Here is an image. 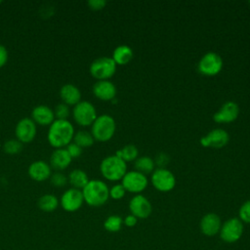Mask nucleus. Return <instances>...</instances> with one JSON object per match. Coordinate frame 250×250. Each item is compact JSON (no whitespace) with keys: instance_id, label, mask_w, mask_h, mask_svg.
I'll use <instances>...</instances> for the list:
<instances>
[{"instance_id":"nucleus-4","label":"nucleus","mask_w":250,"mask_h":250,"mask_svg":"<svg viewBox=\"0 0 250 250\" xmlns=\"http://www.w3.org/2000/svg\"><path fill=\"white\" fill-rule=\"evenodd\" d=\"M115 129L116 124L113 117L109 114H102L97 116L91 125V134L95 141L107 142L113 137Z\"/></svg>"},{"instance_id":"nucleus-25","label":"nucleus","mask_w":250,"mask_h":250,"mask_svg":"<svg viewBox=\"0 0 250 250\" xmlns=\"http://www.w3.org/2000/svg\"><path fill=\"white\" fill-rule=\"evenodd\" d=\"M154 160H152V158H150L149 156H141L136 159L134 167L136 171L146 175L154 170Z\"/></svg>"},{"instance_id":"nucleus-3","label":"nucleus","mask_w":250,"mask_h":250,"mask_svg":"<svg viewBox=\"0 0 250 250\" xmlns=\"http://www.w3.org/2000/svg\"><path fill=\"white\" fill-rule=\"evenodd\" d=\"M100 171L103 177L111 182L122 180L127 173V164L118 156L108 155L104 157L100 164Z\"/></svg>"},{"instance_id":"nucleus-20","label":"nucleus","mask_w":250,"mask_h":250,"mask_svg":"<svg viewBox=\"0 0 250 250\" xmlns=\"http://www.w3.org/2000/svg\"><path fill=\"white\" fill-rule=\"evenodd\" d=\"M60 97L62 103L74 106L81 101V92L76 85L65 83L60 89Z\"/></svg>"},{"instance_id":"nucleus-21","label":"nucleus","mask_w":250,"mask_h":250,"mask_svg":"<svg viewBox=\"0 0 250 250\" xmlns=\"http://www.w3.org/2000/svg\"><path fill=\"white\" fill-rule=\"evenodd\" d=\"M72 158L70 157L69 153L65 149V147L62 148H55L50 156V166L58 171L63 170L67 168L71 162Z\"/></svg>"},{"instance_id":"nucleus-12","label":"nucleus","mask_w":250,"mask_h":250,"mask_svg":"<svg viewBox=\"0 0 250 250\" xmlns=\"http://www.w3.org/2000/svg\"><path fill=\"white\" fill-rule=\"evenodd\" d=\"M36 131V124L31 117H23L20 119L16 125V139H18L21 144L30 143L35 138Z\"/></svg>"},{"instance_id":"nucleus-37","label":"nucleus","mask_w":250,"mask_h":250,"mask_svg":"<svg viewBox=\"0 0 250 250\" xmlns=\"http://www.w3.org/2000/svg\"><path fill=\"white\" fill-rule=\"evenodd\" d=\"M169 162V157L167 154L165 153H159L156 156V159L154 161V163H156L158 166H160V168H164L163 166H165L167 163Z\"/></svg>"},{"instance_id":"nucleus-27","label":"nucleus","mask_w":250,"mask_h":250,"mask_svg":"<svg viewBox=\"0 0 250 250\" xmlns=\"http://www.w3.org/2000/svg\"><path fill=\"white\" fill-rule=\"evenodd\" d=\"M138 154H139L138 148L134 145H127V146H123L122 148L118 149L115 153L116 156H118L119 158H121L125 162L136 160L138 158L137 157Z\"/></svg>"},{"instance_id":"nucleus-18","label":"nucleus","mask_w":250,"mask_h":250,"mask_svg":"<svg viewBox=\"0 0 250 250\" xmlns=\"http://www.w3.org/2000/svg\"><path fill=\"white\" fill-rule=\"evenodd\" d=\"M93 94L102 101H111L116 96V87L109 80H99L93 85Z\"/></svg>"},{"instance_id":"nucleus-35","label":"nucleus","mask_w":250,"mask_h":250,"mask_svg":"<svg viewBox=\"0 0 250 250\" xmlns=\"http://www.w3.org/2000/svg\"><path fill=\"white\" fill-rule=\"evenodd\" d=\"M88 6L90 9L94 10V11H99L104 8V6L106 5V1L104 0H89L87 2Z\"/></svg>"},{"instance_id":"nucleus-11","label":"nucleus","mask_w":250,"mask_h":250,"mask_svg":"<svg viewBox=\"0 0 250 250\" xmlns=\"http://www.w3.org/2000/svg\"><path fill=\"white\" fill-rule=\"evenodd\" d=\"M84 203L82 190L74 188H67L60 198V205L66 212H75Z\"/></svg>"},{"instance_id":"nucleus-10","label":"nucleus","mask_w":250,"mask_h":250,"mask_svg":"<svg viewBox=\"0 0 250 250\" xmlns=\"http://www.w3.org/2000/svg\"><path fill=\"white\" fill-rule=\"evenodd\" d=\"M121 185L126 191L140 194L147 187V178L146 175L134 170L127 172L122 178Z\"/></svg>"},{"instance_id":"nucleus-23","label":"nucleus","mask_w":250,"mask_h":250,"mask_svg":"<svg viewBox=\"0 0 250 250\" xmlns=\"http://www.w3.org/2000/svg\"><path fill=\"white\" fill-rule=\"evenodd\" d=\"M67 180L72 186V188H78V189H82L90 181L88 178V175L82 169H73L69 173Z\"/></svg>"},{"instance_id":"nucleus-15","label":"nucleus","mask_w":250,"mask_h":250,"mask_svg":"<svg viewBox=\"0 0 250 250\" xmlns=\"http://www.w3.org/2000/svg\"><path fill=\"white\" fill-rule=\"evenodd\" d=\"M222 226V221L219 215L216 213L205 214L199 223V229L202 234L208 237L215 236L219 234Z\"/></svg>"},{"instance_id":"nucleus-29","label":"nucleus","mask_w":250,"mask_h":250,"mask_svg":"<svg viewBox=\"0 0 250 250\" xmlns=\"http://www.w3.org/2000/svg\"><path fill=\"white\" fill-rule=\"evenodd\" d=\"M22 148V144L18 139H10L3 145V149L8 154H16Z\"/></svg>"},{"instance_id":"nucleus-13","label":"nucleus","mask_w":250,"mask_h":250,"mask_svg":"<svg viewBox=\"0 0 250 250\" xmlns=\"http://www.w3.org/2000/svg\"><path fill=\"white\" fill-rule=\"evenodd\" d=\"M129 210L133 216L139 219H146L152 212L150 201L142 194H136L129 202Z\"/></svg>"},{"instance_id":"nucleus-2","label":"nucleus","mask_w":250,"mask_h":250,"mask_svg":"<svg viewBox=\"0 0 250 250\" xmlns=\"http://www.w3.org/2000/svg\"><path fill=\"white\" fill-rule=\"evenodd\" d=\"M81 190L84 202L92 207L103 206L109 198V188L101 180H90Z\"/></svg>"},{"instance_id":"nucleus-40","label":"nucleus","mask_w":250,"mask_h":250,"mask_svg":"<svg viewBox=\"0 0 250 250\" xmlns=\"http://www.w3.org/2000/svg\"><path fill=\"white\" fill-rule=\"evenodd\" d=\"M59 250H62V249H59Z\"/></svg>"},{"instance_id":"nucleus-5","label":"nucleus","mask_w":250,"mask_h":250,"mask_svg":"<svg viewBox=\"0 0 250 250\" xmlns=\"http://www.w3.org/2000/svg\"><path fill=\"white\" fill-rule=\"evenodd\" d=\"M116 63L109 57H100L94 60L89 67L91 75L99 80H108L116 71Z\"/></svg>"},{"instance_id":"nucleus-36","label":"nucleus","mask_w":250,"mask_h":250,"mask_svg":"<svg viewBox=\"0 0 250 250\" xmlns=\"http://www.w3.org/2000/svg\"><path fill=\"white\" fill-rule=\"evenodd\" d=\"M8 58H9V53L7 48L3 44H0V67L6 64Z\"/></svg>"},{"instance_id":"nucleus-17","label":"nucleus","mask_w":250,"mask_h":250,"mask_svg":"<svg viewBox=\"0 0 250 250\" xmlns=\"http://www.w3.org/2000/svg\"><path fill=\"white\" fill-rule=\"evenodd\" d=\"M29 177L36 182H44L50 179L52 175V168L49 163L44 160L33 161L27 169Z\"/></svg>"},{"instance_id":"nucleus-14","label":"nucleus","mask_w":250,"mask_h":250,"mask_svg":"<svg viewBox=\"0 0 250 250\" xmlns=\"http://www.w3.org/2000/svg\"><path fill=\"white\" fill-rule=\"evenodd\" d=\"M229 140V136L228 132L224 129L217 128L210 131L207 135L200 139L201 146L205 147H214L221 148L224 147Z\"/></svg>"},{"instance_id":"nucleus-39","label":"nucleus","mask_w":250,"mask_h":250,"mask_svg":"<svg viewBox=\"0 0 250 250\" xmlns=\"http://www.w3.org/2000/svg\"><path fill=\"white\" fill-rule=\"evenodd\" d=\"M1 2H2V1H1V0H0V4H1Z\"/></svg>"},{"instance_id":"nucleus-8","label":"nucleus","mask_w":250,"mask_h":250,"mask_svg":"<svg viewBox=\"0 0 250 250\" xmlns=\"http://www.w3.org/2000/svg\"><path fill=\"white\" fill-rule=\"evenodd\" d=\"M151 184L158 191L168 192L175 188L176 178L170 170L166 168H158L152 172Z\"/></svg>"},{"instance_id":"nucleus-28","label":"nucleus","mask_w":250,"mask_h":250,"mask_svg":"<svg viewBox=\"0 0 250 250\" xmlns=\"http://www.w3.org/2000/svg\"><path fill=\"white\" fill-rule=\"evenodd\" d=\"M123 226V219L118 215H110L104 222V228L108 232H117Z\"/></svg>"},{"instance_id":"nucleus-7","label":"nucleus","mask_w":250,"mask_h":250,"mask_svg":"<svg viewBox=\"0 0 250 250\" xmlns=\"http://www.w3.org/2000/svg\"><path fill=\"white\" fill-rule=\"evenodd\" d=\"M72 116L80 126H90L97 118V110L89 101H80L72 108Z\"/></svg>"},{"instance_id":"nucleus-24","label":"nucleus","mask_w":250,"mask_h":250,"mask_svg":"<svg viewBox=\"0 0 250 250\" xmlns=\"http://www.w3.org/2000/svg\"><path fill=\"white\" fill-rule=\"evenodd\" d=\"M37 205L43 212H53L60 205V200L52 193H45L38 198Z\"/></svg>"},{"instance_id":"nucleus-41","label":"nucleus","mask_w":250,"mask_h":250,"mask_svg":"<svg viewBox=\"0 0 250 250\" xmlns=\"http://www.w3.org/2000/svg\"><path fill=\"white\" fill-rule=\"evenodd\" d=\"M249 4H250V1H249Z\"/></svg>"},{"instance_id":"nucleus-19","label":"nucleus","mask_w":250,"mask_h":250,"mask_svg":"<svg viewBox=\"0 0 250 250\" xmlns=\"http://www.w3.org/2000/svg\"><path fill=\"white\" fill-rule=\"evenodd\" d=\"M31 119L35 122V124H39L41 126H50L56 117L53 108L46 104H38L34 106L31 111Z\"/></svg>"},{"instance_id":"nucleus-16","label":"nucleus","mask_w":250,"mask_h":250,"mask_svg":"<svg viewBox=\"0 0 250 250\" xmlns=\"http://www.w3.org/2000/svg\"><path fill=\"white\" fill-rule=\"evenodd\" d=\"M239 114V106L236 103L229 101L226 102L220 109L213 115V119L217 123H230L233 122Z\"/></svg>"},{"instance_id":"nucleus-1","label":"nucleus","mask_w":250,"mask_h":250,"mask_svg":"<svg viewBox=\"0 0 250 250\" xmlns=\"http://www.w3.org/2000/svg\"><path fill=\"white\" fill-rule=\"evenodd\" d=\"M74 127L68 119H55L49 126L47 139L55 148L65 147L73 140Z\"/></svg>"},{"instance_id":"nucleus-32","label":"nucleus","mask_w":250,"mask_h":250,"mask_svg":"<svg viewBox=\"0 0 250 250\" xmlns=\"http://www.w3.org/2000/svg\"><path fill=\"white\" fill-rule=\"evenodd\" d=\"M50 182L53 186H55L57 188H62L66 185L68 180L64 174H62L61 172H55V173H52V175L50 177Z\"/></svg>"},{"instance_id":"nucleus-6","label":"nucleus","mask_w":250,"mask_h":250,"mask_svg":"<svg viewBox=\"0 0 250 250\" xmlns=\"http://www.w3.org/2000/svg\"><path fill=\"white\" fill-rule=\"evenodd\" d=\"M243 231L244 224L237 217H233L222 223L219 236L226 243H235L241 238Z\"/></svg>"},{"instance_id":"nucleus-9","label":"nucleus","mask_w":250,"mask_h":250,"mask_svg":"<svg viewBox=\"0 0 250 250\" xmlns=\"http://www.w3.org/2000/svg\"><path fill=\"white\" fill-rule=\"evenodd\" d=\"M223 60L215 52L206 53L198 62V71L206 76H214L221 72Z\"/></svg>"},{"instance_id":"nucleus-38","label":"nucleus","mask_w":250,"mask_h":250,"mask_svg":"<svg viewBox=\"0 0 250 250\" xmlns=\"http://www.w3.org/2000/svg\"><path fill=\"white\" fill-rule=\"evenodd\" d=\"M137 223H138V219H137L135 216H133L132 214L127 215V216L123 219V225H125V226L128 227V228H133V227H135V226L137 225Z\"/></svg>"},{"instance_id":"nucleus-31","label":"nucleus","mask_w":250,"mask_h":250,"mask_svg":"<svg viewBox=\"0 0 250 250\" xmlns=\"http://www.w3.org/2000/svg\"><path fill=\"white\" fill-rule=\"evenodd\" d=\"M54 113H55V117L56 119H67V117L69 116L70 113V109H69V105H67L64 103H59L54 109Z\"/></svg>"},{"instance_id":"nucleus-34","label":"nucleus","mask_w":250,"mask_h":250,"mask_svg":"<svg viewBox=\"0 0 250 250\" xmlns=\"http://www.w3.org/2000/svg\"><path fill=\"white\" fill-rule=\"evenodd\" d=\"M65 149L67 150V152L69 153L70 157L73 159V158H77L79 157L81 154H82V147L79 146L77 144H75L74 142H71L70 144H68L66 146H65Z\"/></svg>"},{"instance_id":"nucleus-33","label":"nucleus","mask_w":250,"mask_h":250,"mask_svg":"<svg viewBox=\"0 0 250 250\" xmlns=\"http://www.w3.org/2000/svg\"><path fill=\"white\" fill-rule=\"evenodd\" d=\"M125 193H126V190L121 184H116L109 188V197L114 200H119L123 198Z\"/></svg>"},{"instance_id":"nucleus-26","label":"nucleus","mask_w":250,"mask_h":250,"mask_svg":"<svg viewBox=\"0 0 250 250\" xmlns=\"http://www.w3.org/2000/svg\"><path fill=\"white\" fill-rule=\"evenodd\" d=\"M72 141L83 148L91 146L94 144L95 139L91 132H88L86 130H79L74 133Z\"/></svg>"},{"instance_id":"nucleus-22","label":"nucleus","mask_w":250,"mask_h":250,"mask_svg":"<svg viewBox=\"0 0 250 250\" xmlns=\"http://www.w3.org/2000/svg\"><path fill=\"white\" fill-rule=\"evenodd\" d=\"M111 58L116 64L125 65L133 59V50L128 45H119L114 49Z\"/></svg>"},{"instance_id":"nucleus-30","label":"nucleus","mask_w":250,"mask_h":250,"mask_svg":"<svg viewBox=\"0 0 250 250\" xmlns=\"http://www.w3.org/2000/svg\"><path fill=\"white\" fill-rule=\"evenodd\" d=\"M243 224H250V199L242 203L237 217Z\"/></svg>"}]
</instances>
